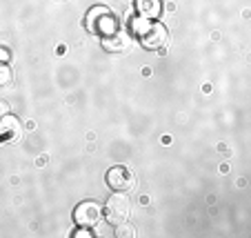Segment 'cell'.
<instances>
[{"label": "cell", "mask_w": 251, "mask_h": 238, "mask_svg": "<svg viewBox=\"0 0 251 238\" xmlns=\"http://www.w3.org/2000/svg\"><path fill=\"white\" fill-rule=\"evenodd\" d=\"M85 25L91 33L100 36V38L109 36V33H114L118 29V20H116V16L107 7H94V9H89L87 11Z\"/></svg>", "instance_id": "obj_1"}, {"label": "cell", "mask_w": 251, "mask_h": 238, "mask_svg": "<svg viewBox=\"0 0 251 238\" xmlns=\"http://www.w3.org/2000/svg\"><path fill=\"white\" fill-rule=\"evenodd\" d=\"M104 218L109 225H120V223H127L129 214H131V200L129 196H125L123 191L118 194L109 196V200L104 203Z\"/></svg>", "instance_id": "obj_2"}, {"label": "cell", "mask_w": 251, "mask_h": 238, "mask_svg": "<svg viewBox=\"0 0 251 238\" xmlns=\"http://www.w3.org/2000/svg\"><path fill=\"white\" fill-rule=\"evenodd\" d=\"M100 216H102V207L94 200H85L74 210V220L78 227H96Z\"/></svg>", "instance_id": "obj_3"}, {"label": "cell", "mask_w": 251, "mask_h": 238, "mask_svg": "<svg viewBox=\"0 0 251 238\" xmlns=\"http://www.w3.org/2000/svg\"><path fill=\"white\" fill-rule=\"evenodd\" d=\"M167 38H169V33H167L165 25L151 23L147 27V31L140 36V43H142V47L149 49V52H158V49H165Z\"/></svg>", "instance_id": "obj_4"}, {"label": "cell", "mask_w": 251, "mask_h": 238, "mask_svg": "<svg viewBox=\"0 0 251 238\" xmlns=\"http://www.w3.org/2000/svg\"><path fill=\"white\" fill-rule=\"evenodd\" d=\"M102 47L109 53H125L131 47V33L123 31V29H116L114 33H109V36L102 38Z\"/></svg>", "instance_id": "obj_5"}, {"label": "cell", "mask_w": 251, "mask_h": 238, "mask_svg": "<svg viewBox=\"0 0 251 238\" xmlns=\"http://www.w3.org/2000/svg\"><path fill=\"white\" fill-rule=\"evenodd\" d=\"M107 185L116 191H127V189H131V185H133V176L125 167H114V169L107 172Z\"/></svg>", "instance_id": "obj_6"}, {"label": "cell", "mask_w": 251, "mask_h": 238, "mask_svg": "<svg viewBox=\"0 0 251 238\" xmlns=\"http://www.w3.org/2000/svg\"><path fill=\"white\" fill-rule=\"evenodd\" d=\"M20 136H23L20 120L11 114L2 116V118H0V140H5V143H16Z\"/></svg>", "instance_id": "obj_7"}, {"label": "cell", "mask_w": 251, "mask_h": 238, "mask_svg": "<svg viewBox=\"0 0 251 238\" xmlns=\"http://www.w3.org/2000/svg\"><path fill=\"white\" fill-rule=\"evenodd\" d=\"M133 5H136V11L140 18H147V20L160 18L162 0H136Z\"/></svg>", "instance_id": "obj_8"}, {"label": "cell", "mask_w": 251, "mask_h": 238, "mask_svg": "<svg viewBox=\"0 0 251 238\" xmlns=\"http://www.w3.org/2000/svg\"><path fill=\"white\" fill-rule=\"evenodd\" d=\"M149 25H151V20H147V18H140V16H138V18L131 23V31H129V33H136V36H142V33L147 31V27H149Z\"/></svg>", "instance_id": "obj_9"}, {"label": "cell", "mask_w": 251, "mask_h": 238, "mask_svg": "<svg viewBox=\"0 0 251 238\" xmlns=\"http://www.w3.org/2000/svg\"><path fill=\"white\" fill-rule=\"evenodd\" d=\"M116 236L118 238H133L136 236V229L131 227V225H125V223H120V225H116Z\"/></svg>", "instance_id": "obj_10"}, {"label": "cell", "mask_w": 251, "mask_h": 238, "mask_svg": "<svg viewBox=\"0 0 251 238\" xmlns=\"http://www.w3.org/2000/svg\"><path fill=\"white\" fill-rule=\"evenodd\" d=\"M11 82V69L7 62H0V87H5Z\"/></svg>", "instance_id": "obj_11"}, {"label": "cell", "mask_w": 251, "mask_h": 238, "mask_svg": "<svg viewBox=\"0 0 251 238\" xmlns=\"http://www.w3.org/2000/svg\"><path fill=\"white\" fill-rule=\"evenodd\" d=\"M74 236H76V238H89L91 232H89V227H80V229H76V232H74Z\"/></svg>", "instance_id": "obj_12"}, {"label": "cell", "mask_w": 251, "mask_h": 238, "mask_svg": "<svg viewBox=\"0 0 251 238\" xmlns=\"http://www.w3.org/2000/svg\"><path fill=\"white\" fill-rule=\"evenodd\" d=\"M9 58H11L9 49H7V47H0V62H9Z\"/></svg>", "instance_id": "obj_13"}, {"label": "cell", "mask_w": 251, "mask_h": 238, "mask_svg": "<svg viewBox=\"0 0 251 238\" xmlns=\"http://www.w3.org/2000/svg\"><path fill=\"white\" fill-rule=\"evenodd\" d=\"M9 114V105H7L5 100H0V118H2V116H7Z\"/></svg>", "instance_id": "obj_14"}]
</instances>
